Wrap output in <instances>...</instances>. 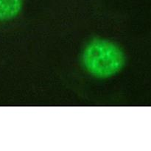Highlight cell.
<instances>
[{
    "label": "cell",
    "mask_w": 151,
    "mask_h": 151,
    "mask_svg": "<svg viewBox=\"0 0 151 151\" xmlns=\"http://www.w3.org/2000/svg\"><path fill=\"white\" fill-rule=\"evenodd\" d=\"M82 63L88 73L100 79L111 78L119 73L125 64L123 50L115 43L103 38H94L84 47Z\"/></svg>",
    "instance_id": "obj_1"
},
{
    "label": "cell",
    "mask_w": 151,
    "mask_h": 151,
    "mask_svg": "<svg viewBox=\"0 0 151 151\" xmlns=\"http://www.w3.org/2000/svg\"><path fill=\"white\" fill-rule=\"evenodd\" d=\"M23 5V0H0V22L16 18Z\"/></svg>",
    "instance_id": "obj_2"
}]
</instances>
